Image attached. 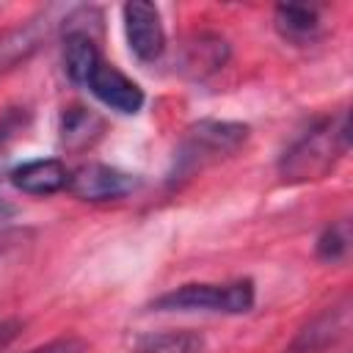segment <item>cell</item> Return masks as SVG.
<instances>
[{"instance_id":"12","label":"cell","mask_w":353,"mask_h":353,"mask_svg":"<svg viewBox=\"0 0 353 353\" xmlns=\"http://www.w3.org/2000/svg\"><path fill=\"white\" fill-rule=\"evenodd\" d=\"M102 130V121L99 116H94L91 110L85 108H69L63 116H61V143L66 149H80V146H88Z\"/></svg>"},{"instance_id":"10","label":"cell","mask_w":353,"mask_h":353,"mask_svg":"<svg viewBox=\"0 0 353 353\" xmlns=\"http://www.w3.org/2000/svg\"><path fill=\"white\" fill-rule=\"evenodd\" d=\"M273 22H276V30L281 33V39H287L292 44H306L320 33V14L309 6H295V3L276 6Z\"/></svg>"},{"instance_id":"16","label":"cell","mask_w":353,"mask_h":353,"mask_svg":"<svg viewBox=\"0 0 353 353\" xmlns=\"http://www.w3.org/2000/svg\"><path fill=\"white\" fill-rule=\"evenodd\" d=\"M3 165H6V143H3V135H0V174H3Z\"/></svg>"},{"instance_id":"2","label":"cell","mask_w":353,"mask_h":353,"mask_svg":"<svg viewBox=\"0 0 353 353\" xmlns=\"http://www.w3.org/2000/svg\"><path fill=\"white\" fill-rule=\"evenodd\" d=\"M248 141V124L240 121H221V119H201L196 121L176 152L174 160V179L193 176L204 165H212L229 154H234Z\"/></svg>"},{"instance_id":"5","label":"cell","mask_w":353,"mask_h":353,"mask_svg":"<svg viewBox=\"0 0 353 353\" xmlns=\"http://www.w3.org/2000/svg\"><path fill=\"white\" fill-rule=\"evenodd\" d=\"M138 176L105 163H88L69 174V190L83 201H110L132 193L138 188Z\"/></svg>"},{"instance_id":"7","label":"cell","mask_w":353,"mask_h":353,"mask_svg":"<svg viewBox=\"0 0 353 353\" xmlns=\"http://www.w3.org/2000/svg\"><path fill=\"white\" fill-rule=\"evenodd\" d=\"M85 88H88L102 105H108L110 110L127 113V116L138 113V110L143 108V99H146V97H143V88H141L135 80H130L121 69H116L113 63H105V61L94 69V74L88 77Z\"/></svg>"},{"instance_id":"8","label":"cell","mask_w":353,"mask_h":353,"mask_svg":"<svg viewBox=\"0 0 353 353\" xmlns=\"http://www.w3.org/2000/svg\"><path fill=\"white\" fill-rule=\"evenodd\" d=\"M11 182L28 196H52L69 185V171L58 157H41L17 165L11 171Z\"/></svg>"},{"instance_id":"6","label":"cell","mask_w":353,"mask_h":353,"mask_svg":"<svg viewBox=\"0 0 353 353\" xmlns=\"http://www.w3.org/2000/svg\"><path fill=\"white\" fill-rule=\"evenodd\" d=\"M347 323H350V301L342 298L339 303L323 309L320 314H314L290 342L287 353H323L328 347H334L345 334H347Z\"/></svg>"},{"instance_id":"15","label":"cell","mask_w":353,"mask_h":353,"mask_svg":"<svg viewBox=\"0 0 353 353\" xmlns=\"http://www.w3.org/2000/svg\"><path fill=\"white\" fill-rule=\"evenodd\" d=\"M28 353H85V342L77 336H61V339H52L47 345H39Z\"/></svg>"},{"instance_id":"3","label":"cell","mask_w":353,"mask_h":353,"mask_svg":"<svg viewBox=\"0 0 353 353\" xmlns=\"http://www.w3.org/2000/svg\"><path fill=\"white\" fill-rule=\"evenodd\" d=\"M256 301L251 279H234L223 284H182L163 292L152 301L154 312H221V314H245Z\"/></svg>"},{"instance_id":"4","label":"cell","mask_w":353,"mask_h":353,"mask_svg":"<svg viewBox=\"0 0 353 353\" xmlns=\"http://www.w3.org/2000/svg\"><path fill=\"white\" fill-rule=\"evenodd\" d=\"M121 17H124L130 52L143 63L157 61L165 50V28H163L160 8L149 0H132V3H124Z\"/></svg>"},{"instance_id":"13","label":"cell","mask_w":353,"mask_h":353,"mask_svg":"<svg viewBox=\"0 0 353 353\" xmlns=\"http://www.w3.org/2000/svg\"><path fill=\"white\" fill-rule=\"evenodd\" d=\"M204 339L196 331H168V334H157L149 336L138 353H201Z\"/></svg>"},{"instance_id":"11","label":"cell","mask_w":353,"mask_h":353,"mask_svg":"<svg viewBox=\"0 0 353 353\" xmlns=\"http://www.w3.org/2000/svg\"><path fill=\"white\" fill-rule=\"evenodd\" d=\"M41 44V25L30 22L22 28L8 30L6 36H0V72L17 66L19 61H28Z\"/></svg>"},{"instance_id":"1","label":"cell","mask_w":353,"mask_h":353,"mask_svg":"<svg viewBox=\"0 0 353 353\" xmlns=\"http://www.w3.org/2000/svg\"><path fill=\"white\" fill-rule=\"evenodd\" d=\"M350 146V121L342 110L306 130L279 160V174L284 182H314L334 171Z\"/></svg>"},{"instance_id":"9","label":"cell","mask_w":353,"mask_h":353,"mask_svg":"<svg viewBox=\"0 0 353 353\" xmlns=\"http://www.w3.org/2000/svg\"><path fill=\"white\" fill-rule=\"evenodd\" d=\"M229 58V44L215 36V33H196L190 41H185L182 47V61L179 69L193 77V80H204L207 74L218 72Z\"/></svg>"},{"instance_id":"14","label":"cell","mask_w":353,"mask_h":353,"mask_svg":"<svg viewBox=\"0 0 353 353\" xmlns=\"http://www.w3.org/2000/svg\"><path fill=\"white\" fill-rule=\"evenodd\" d=\"M350 251V223L347 221H336L331 226H325V232L317 237V256L325 262H339L345 259Z\"/></svg>"}]
</instances>
